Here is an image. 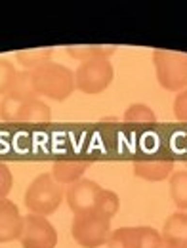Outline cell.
Here are the masks:
<instances>
[{
	"mask_svg": "<svg viewBox=\"0 0 187 248\" xmlns=\"http://www.w3.org/2000/svg\"><path fill=\"white\" fill-rule=\"evenodd\" d=\"M31 73L38 97L63 101L75 92V71L62 63L48 62Z\"/></svg>",
	"mask_w": 187,
	"mask_h": 248,
	"instance_id": "obj_1",
	"label": "cell"
},
{
	"mask_svg": "<svg viewBox=\"0 0 187 248\" xmlns=\"http://www.w3.org/2000/svg\"><path fill=\"white\" fill-rule=\"evenodd\" d=\"M63 197V186L52 178V174H40L32 180L25 191V206L29 214L48 217L62 206Z\"/></svg>",
	"mask_w": 187,
	"mask_h": 248,
	"instance_id": "obj_2",
	"label": "cell"
},
{
	"mask_svg": "<svg viewBox=\"0 0 187 248\" xmlns=\"http://www.w3.org/2000/svg\"><path fill=\"white\" fill-rule=\"evenodd\" d=\"M156 80L168 92H182L187 88V54L155 50L153 52Z\"/></svg>",
	"mask_w": 187,
	"mask_h": 248,
	"instance_id": "obj_3",
	"label": "cell"
},
{
	"mask_svg": "<svg viewBox=\"0 0 187 248\" xmlns=\"http://www.w3.org/2000/svg\"><path fill=\"white\" fill-rule=\"evenodd\" d=\"M111 233V219L94 210L75 216L71 225V235L75 243L82 248H99L107 245Z\"/></svg>",
	"mask_w": 187,
	"mask_h": 248,
	"instance_id": "obj_4",
	"label": "cell"
},
{
	"mask_svg": "<svg viewBox=\"0 0 187 248\" xmlns=\"http://www.w3.org/2000/svg\"><path fill=\"white\" fill-rule=\"evenodd\" d=\"M115 69L109 62V58H92L86 62H80L75 69V90L82 93H101L109 88L113 82Z\"/></svg>",
	"mask_w": 187,
	"mask_h": 248,
	"instance_id": "obj_5",
	"label": "cell"
},
{
	"mask_svg": "<svg viewBox=\"0 0 187 248\" xmlns=\"http://www.w3.org/2000/svg\"><path fill=\"white\" fill-rule=\"evenodd\" d=\"M19 241L23 248H56L58 231L52 221H48V217L27 214L23 217V231Z\"/></svg>",
	"mask_w": 187,
	"mask_h": 248,
	"instance_id": "obj_6",
	"label": "cell"
},
{
	"mask_svg": "<svg viewBox=\"0 0 187 248\" xmlns=\"http://www.w3.org/2000/svg\"><path fill=\"white\" fill-rule=\"evenodd\" d=\"M109 243L119 248H160L162 235L155 227L149 225H134V227H119L111 233Z\"/></svg>",
	"mask_w": 187,
	"mask_h": 248,
	"instance_id": "obj_7",
	"label": "cell"
},
{
	"mask_svg": "<svg viewBox=\"0 0 187 248\" xmlns=\"http://www.w3.org/2000/svg\"><path fill=\"white\" fill-rule=\"evenodd\" d=\"M101 189L103 187L99 184H95L94 180H88V178H82L77 184L69 186V189L65 191V199H67V204H69L71 212L75 216L92 212Z\"/></svg>",
	"mask_w": 187,
	"mask_h": 248,
	"instance_id": "obj_8",
	"label": "cell"
},
{
	"mask_svg": "<svg viewBox=\"0 0 187 248\" xmlns=\"http://www.w3.org/2000/svg\"><path fill=\"white\" fill-rule=\"evenodd\" d=\"M23 216L10 199H0V245L21 239Z\"/></svg>",
	"mask_w": 187,
	"mask_h": 248,
	"instance_id": "obj_9",
	"label": "cell"
},
{
	"mask_svg": "<svg viewBox=\"0 0 187 248\" xmlns=\"http://www.w3.org/2000/svg\"><path fill=\"white\" fill-rule=\"evenodd\" d=\"M90 164L86 160H56L50 174L60 186H73L82 180Z\"/></svg>",
	"mask_w": 187,
	"mask_h": 248,
	"instance_id": "obj_10",
	"label": "cell"
},
{
	"mask_svg": "<svg viewBox=\"0 0 187 248\" xmlns=\"http://www.w3.org/2000/svg\"><path fill=\"white\" fill-rule=\"evenodd\" d=\"M174 172L172 160H136L134 174L145 182H164Z\"/></svg>",
	"mask_w": 187,
	"mask_h": 248,
	"instance_id": "obj_11",
	"label": "cell"
},
{
	"mask_svg": "<svg viewBox=\"0 0 187 248\" xmlns=\"http://www.w3.org/2000/svg\"><path fill=\"white\" fill-rule=\"evenodd\" d=\"M52 121V109L42 99H31L23 101L17 111V123L27 124H46Z\"/></svg>",
	"mask_w": 187,
	"mask_h": 248,
	"instance_id": "obj_12",
	"label": "cell"
},
{
	"mask_svg": "<svg viewBox=\"0 0 187 248\" xmlns=\"http://www.w3.org/2000/svg\"><path fill=\"white\" fill-rule=\"evenodd\" d=\"M6 95H10L12 99H17V101H31L36 99L38 93L34 90V82H32V73L23 69L16 75L14 82H12V88L8 90Z\"/></svg>",
	"mask_w": 187,
	"mask_h": 248,
	"instance_id": "obj_13",
	"label": "cell"
},
{
	"mask_svg": "<svg viewBox=\"0 0 187 248\" xmlns=\"http://www.w3.org/2000/svg\"><path fill=\"white\" fill-rule=\"evenodd\" d=\"M162 241H180L187 243V212H174L164 221L162 227Z\"/></svg>",
	"mask_w": 187,
	"mask_h": 248,
	"instance_id": "obj_14",
	"label": "cell"
},
{
	"mask_svg": "<svg viewBox=\"0 0 187 248\" xmlns=\"http://www.w3.org/2000/svg\"><path fill=\"white\" fill-rule=\"evenodd\" d=\"M168 182L172 202L178 206V210L187 212V170H174Z\"/></svg>",
	"mask_w": 187,
	"mask_h": 248,
	"instance_id": "obj_15",
	"label": "cell"
},
{
	"mask_svg": "<svg viewBox=\"0 0 187 248\" xmlns=\"http://www.w3.org/2000/svg\"><path fill=\"white\" fill-rule=\"evenodd\" d=\"M52 54H54V48H32V50H21V52H17L16 58H17V62L21 63L27 71H34L40 65L52 62Z\"/></svg>",
	"mask_w": 187,
	"mask_h": 248,
	"instance_id": "obj_16",
	"label": "cell"
},
{
	"mask_svg": "<svg viewBox=\"0 0 187 248\" xmlns=\"http://www.w3.org/2000/svg\"><path fill=\"white\" fill-rule=\"evenodd\" d=\"M123 123L125 124H141V126H147V124H156V115L155 111L145 105V103H134L130 105L123 115Z\"/></svg>",
	"mask_w": 187,
	"mask_h": 248,
	"instance_id": "obj_17",
	"label": "cell"
},
{
	"mask_svg": "<svg viewBox=\"0 0 187 248\" xmlns=\"http://www.w3.org/2000/svg\"><path fill=\"white\" fill-rule=\"evenodd\" d=\"M121 208V199L115 191L111 189H101V193L97 195V201H95V206H94V212L101 214L105 217H111L115 216Z\"/></svg>",
	"mask_w": 187,
	"mask_h": 248,
	"instance_id": "obj_18",
	"label": "cell"
},
{
	"mask_svg": "<svg viewBox=\"0 0 187 248\" xmlns=\"http://www.w3.org/2000/svg\"><path fill=\"white\" fill-rule=\"evenodd\" d=\"M115 50V46H67V54L78 62H86L92 58H109Z\"/></svg>",
	"mask_w": 187,
	"mask_h": 248,
	"instance_id": "obj_19",
	"label": "cell"
},
{
	"mask_svg": "<svg viewBox=\"0 0 187 248\" xmlns=\"http://www.w3.org/2000/svg\"><path fill=\"white\" fill-rule=\"evenodd\" d=\"M17 75V69L10 60L0 58V95H6L8 90L12 88V82Z\"/></svg>",
	"mask_w": 187,
	"mask_h": 248,
	"instance_id": "obj_20",
	"label": "cell"
},
{
	"mask_svg": "<svg viewBox=\"0 0 187 248\" xmlns=\"http://www.w3.org/2000/svg\"><path fill=\"white\" fill-rule=\"evenodd\" d=\"M23 101L12 99L10 95H4L0 101V119L6 123H17V111Z\"/></svg>",
	"mask_w": 187,
	"mask_h": 248,
	"instance_id": "obj_21",
	"label": "cell"
},
{
	"mask_svg": "<svg viewBox=\"0 0 187 248\" xmlns=\"http://www.w3.org/2000/svg\"><path fill=\"white\" fill-rule=\"evenodd\" d=\"M12 186H14L12 170L8 168V164L0 162V199H8V193L12 191Z\"/></svg>",
	"mask_w": 187,
	"mask_h": 248,
	"instance_id": "obj_22",
	"label": "cell"
},
{
	"mask_svg": "<svg viewBox=\"0 0 187 248\" xmlns=\"http://www.w3.org/2000/svg\"><path fill=\"white\" fill-rule=\"evenodd\" d=\"M174 115L180 123L187 124V88L178 92L176 99H174Z\"/></svg>",
	"mask_w": 187,
	"mask_h": 248,
	"instance_id": "obj_23",
	"label": "cell"
},
{
	"mask_svg": "<svg viewBox=\"0 0 187 248\" xmlns=\"http://www.w3.org/2000/svg\"><path fill=\"white\" fill-rule=\"evenodd\" d=\"M160 248H187V243H180V241H162Z\"/></svg>",
	"mask_w": 187,
	"mask_h": 248,
	"instance_id": "obj_24",
	"label": "cell"
}]
</instances>
